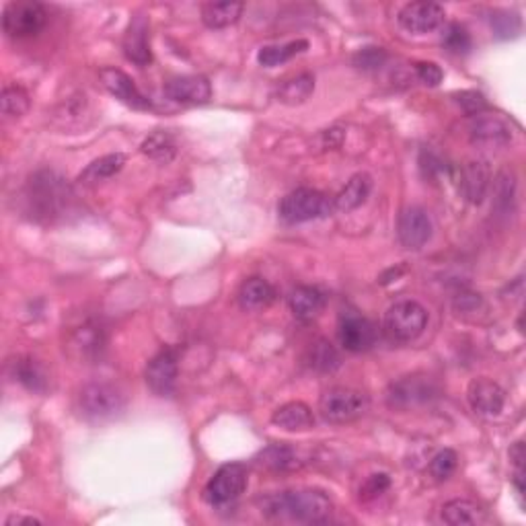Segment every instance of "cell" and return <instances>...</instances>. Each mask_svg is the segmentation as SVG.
<instances>
[{"instance_id": "6da1fadb", "label": "cell", "mask_w": 526, "mask_h": 526, "mask_svg": "<svg viewBox=\"0 0 526 526\" xmlns=\"http://www.w3.org/2000/svg\"><path fill=\"white\" fill-rule=\"evenodd\" d=\"M262 512L272 521H288L302 524H323L333 514V504L323 492L291 490L265 495L259 500Z\"/></svg>"}, {"instance_id": "7a4b0ae2", "label": "cell", "mask_w": 526, "mask_h": 526, "mask_svg": "<svg viewBox=\"0 0 526 526\" xmlns=\"http://www.w3.org/2000/svg\"><path fill=\"white\" fill-rule=\"evenodd\" d=\"M72 187L62 175L50 169L37 171L25 187V204L32 218L40 223H56L72 208Z\"/></svg>"}, {"instance_id": "3957f363", "label": "cell", "mask_w": 526, "mask_h": 526, "mask_svg": "<svg viewBox=\"0 0 526 526\" xmlns=\"http://www.w3.org/2000/svg\"><path fill=\"white\" fill-rule=\"evenodd\" d=\"M333 212V202L323 192L311 187H299L282 197L278 215L286 225H302L311 220L327 218Z\"/></svg>"}, {"instance_id": "277c9868", "label": "cell", "mask_w": 526, "mask_h": 526, "mask_svg": "<svg viewBox=\"0 0 526 526\" xmlns=\"http://www.w3.org/2000/svg\"><path fill=\"white\" fill-rule=\"evenodd\" d=\"M126 406L124 393L110 383H89L79 391L76 407L89 422H103L116 417Z\"/></svg>"}, {"instance_id": "5b68a950", "label": "cell", "mask_w": 526, "mask_h": 526, "mask_svg": "<svg viewBox=\"0 0 526 526\" xmlns=\"http://www.w3.org/2000/svg\"><path fill=\"white\" fill-rule=\"evenodd\" d=\"M428 325V311L416 301H399L385 312V333L397 344L417 340Z\"/></svg>"}, {"instance_id": "8992f818", "label": "cell", "mask_w": 526, "mask_h": 526, "mask_svg": "<svg viewBox=\"0 0 526 526\" xmlns=\"http://www.w3.org/2000/svg\"><path fill=\"white\" fill-rule=\"evenodd\" d=\"M366 409H368V397L348 387H333L319 399V411L330 424H349L362 417Z\"/></svg>"}, {"instance_id": "52a82bcc", "label": "cell", "mask_w": 526, "mask_h": 526, "mask_svg": "<svg viewBox=\"0 0 526 526\" xmlns=\"http://www.w3.org/2000/svg\"><path fill=\"white\" fill-rule=\"evenodd\" d=\"M247 487V469L241 463H231L220 467L208 483L204 487V500L210 506L220 508L233 504L241 498V493Z\"/></svg>"}, {"instance_id": "ba28073f", "label": "cell", "mask_w": 526, "mask_h": 526, "mask_svg": "<svg viewBox=\"0 0 526 526\" xmlns=\"http://www.w3.org/2000/svg\"><path fill=\"white\" fill-rule=\"evenodd\" d=\"M105 344H108V338H105L103 325L93 321V319H87V321L76 325L68 335L64 349L76 362L95 364L101 360Z\"/></svg>"}, {"instance_id": "9c48e42d", "label": "cell", "mask_w": 526, "mask_h": 526, "mask_svg": "<svg viewBox=\"0 0 526 526\" xmlns=\"http://www.w3.org/2000/svg\"><path fill=\"white\" fill-rule=\"evenodd\" d=\"M48 21L43 5L33 3V0H19V3H9L3 13V29L9 37H33L42 32Z\"/></svg>"}, {"instance_id": "30bf717a", "label": "cell", "mask_w": 526, "mask_h": 526, "mask_svg": "<svg viewBox=\"0 0 526 526\" xmlns=\"http://www.w3.org/2000/svg\"><path fill=\"white\" fill-rule=\"evenodd\" d=\"M438 393V385L434 383V378L424 375H411L399 378L397 383L388 387L387 403L393 409H414L436 399Z\"/></svg>"}, {"instance_id": "8fae6325", "label": "cell", "mask_w": 526, "mask_h": 526, "mask_svg": "<svg viewBox=\"0 0 526 526\" xmlns=\"http://www.w3.org/2000/svg\"><path fill=\"white\" fill-rule=\"evenodd\" d=\"M179 375V352L175 348H165L147 366V385L158 397H169L175 393Z\"/></svg>"}, {"instance_id": "7c38bea8", "label": "cell", "mask_w": 526, "mask_h": 526, "mask_svg": "<svg viewBox=\"0 0 526 526\" xmlns=\"http://www.w3.org/2000/svg\"><path fill=\"white\" fill-rule=\"evenodd\" d=\"M338 338L340 344L344 346L348 352H366L375 346L377 330L368 319L360 315L358 311H344L340 315L338 323Z\"/></svg>"}, {"instance_id": "4fadbf2b", "label": "cell", "mask_w": 526, "mask_h": 526, "mask_svg": "<svg viewBox=\"0 0 526 526\" xmlns=\"http://www.w3.org/2000/svg\"><path fill=\"white\" fill-rule=\"evenodd\" d=\"M99 79H101L103 87L108 89L113 97L120 99L121 103L128 105V108L139 111H148L152 108L150 99L144 97L140 93V89L136 87V82L129 79L124 71H120V68L113 66L101 68V71H99Z\"/></svg>"}, {"instance_id": "5bb4252c", "label": "cell", "mask_w": 526, "mask_h": 526, "mask_svg": "<svg viewBox=\"0 0 526 526\" xmlns=\"http://www.w3.org/2000/svg\"><path fill=\"white\" fill-rule=\"evenodd\" d=\"M471 140L482 147H506L514 139V128L495 113H477L471 121Z\"/></svg>"}, {"instance_id": "9a60e30c", "label": "cell", "mask_w": 526, "mask_h": 526, "mask_svg": "<svg viewBox=\"0 0 526 526\" xmlns=\"http://www.w3.org/2000/svg\"><path fill=\"white\" fill-rule=\"evenodd\" d=\"M467 399L471 409L483 417L500 416L506 406V393L492 378H473L467 388Z\"/></svg>"}, {"instance_id": "2e32d148", "label": "cell", "mask_w": 526, "mask_h": 526, "mask_svg": "<svg viewBox=\"0 0 526 526\" xmlns=\"http://www.w3.org/2000/svg\"><path fill=\"white\" fill-rule=\"evenodd\" d=\"M445 9L436 3H409L399 11V25L409 33H432L445 23Z\"/></svg>"}, {"instance_id": "e0dca14e", "label": "cell", "mask_w": 526, "mask_h": 526, "mask_svg": "<svg viewBox=\"0 0 526 526\" xmlns=\"http://www.w3.org/2000/svg\"><path fill=\"white\" fill-rule=\"evenodd\" d=\"M397 236L406 249H422L432 239V220L428 212L417 206L403 210L397 223Z\"/></svg>"}, {"instance_id": "ac0fdd59", "label": "cell", "mask_w": 526, "mask_h": 526, "mask_svg": "<svg viewBox=\"0 0 526 526\" xmlns=\"http://www.w3.org/2000/svg\"><path fill=\"white\" fill-rule=\"evenodd\" d=\"M165 95L181 105H202L210 101L212 85L200 74L173 76L171 81L165 82Z\"/></svg>"}, {"instance_id": "d6986e66", "label": "cell", "mask_w": 526, "mask_h": 526, "mask_svg": "<svg viewBox=\"0 0 526 526\" xmlns=\"http://www.w3.org/2000/svg\"><path fill=\"white\" fill-rule=\"evenodd\" d=\"M459 189L464 200L482 204L492 187V169L485 161H467L459 171Z\"/></svg>"}, {"instance_id": "ffe728a7", "label": "cell", "mask_w": 526, "mask_h": 526, "mask_svg": "<svg viewBox=\"0 0 526 526\" xmlns=\"http://www.w3.org/2000/svg\"><path fill=\"white\" fill-rule=\"evenodd\" d=\"M11 377L23 385L27 391L43 395L50 391V372L45 366L32 356H19L9 364Z\"/></svg>"}, {"instance_id": "44dd1931", "label": "cell", "mask_w": 526, "mask_h": 526, "mask_svg": "<svg viewBox=\"0 0 526 526\" xmlns=\"http://www.w3.org/2000/svg\"><path fill=\"white\" fill-rule=\"evenodd\" d=\"M124 54L136 66H148L152 62V52L148 42V19L144 14H136L129 21L124 35Z\"/></svg>"}, {"instance_id": "7402d4cb", "label": "cell", "mask_w": 526, "mask_h": 526, "mask_svg": "<svg viewBox=\"0 0 526 526\" xmlns=\"http://www.w3.org/2000/svg\"><path fill=\"white\" fill-rule=\"evenodd\" d=\"M259 463L273 473H291L302 469L309 463V456L291 445H272L259 454Z\"/></svg>"}, {"instance_id": "603a6c76", "label": "cell", "mask_w": 526, "mask_h": 526, "mask_svg": "<svg viewBox=\"0 0 526 526\" xmlns=\"http://www.w3.org/2000/svg\"><path fill=\"white\" fill-rule=\"evenodd\" d=\"M273 426L288 432H304L315 426V416H312L311 407L302 401H291L278 407L272 416Z\"/></svg>"}, {"instance_id": "cb8c5ba5", "label": "cell", "mask_w": 526, "mask_h": 526, "mask_svg": "<svg viewBox=\"0 0 526 526\" xmlns=\"http://www.w3.org/2000/svg\"><path fill=\"white\" fill-rule=\"evenodd\" d=\"M325 309V294L312 286H296L291 292V311L299 321L309 323Z\"/></svg>"}, {"instance_id": "d4e9b609", "label": "cell", "mask_w": 526, "mask_h": 526, "mask_svg": "<svg viewBox=\"0 0 526 526\" xmlns=\"http://www.w3.org/2000/svg\"><path fill=\"white\" fill-rule=\"evenodd\" d=\"M236 296L243 311H263L276 301V288L263 278H249L243 282Z\"/></svg>"}, {"instance_id": "484cf974", "label": "cell", "mask_w": 526, "mask_h": 526, "mask_svg": "<svg viewBox=\"0 0 526 526\" xmlns=\"http://www.w3.org/2000/svg\"><path fill=\"white\" fill-rule=\"evenodd\" d=\"M372 192V177L368 173H356L352 179H349L341 192L335 196L333 208L340 212H352L356 208L368 200V196Z\"/></svg>"}, {"instance_id": "4316f807", "label": "cell", "mask_w": 526, "mask_h": 526, "mask_svg": "<svg viewBox=\"0 0 526 526\" xmlns=\"http://www.w3.org/2000/svg\"><path fill=\"white\" fill-rule=\"evenodd\" d=\"M312 91H315V76L301 72L280 82L276 89V99L284 105H301L312 95Z\"/></svg>"}, {"instance_id": "83f0119b", "label": "cell", "mask_w": 526, "mask_h": 526, "mask_svg": "<svg viewBox=\"0 0 526 526\" xmlns=\"http://www.w3.org/2000/svg\"><path fill=\"white\" fill-rule=\"evenodd\" d=\"M126 165V155L121 152H111V155H105L101 158H95L85 171L81 173L79 181L82 186H97V183H103L111 179L113 175H118Z\"/></svg>"}, {"instance_id": "f1b7e54d", "label": "cell", "mask_w": 526, "mask_h": 526, "mask_svg": "<svg viewBox=\"0 0 526 526\" xmlns=\"http://www.w3.org/2000/svg\"><path fill=\"white\" fill-rule=\"evenodd\" d=\"M442 521L451 526L479 524L485 521V512L471 500H451L442 506Z\"/></svg>"}, {"instance_id": "f546056e", "label": "cell", "mask_w": 526, "mask_h": 526, "mask_svg": "<svg viewBox=\"0 0 526 526\" xmlns=\"http://www.w3.org/2000/svg\"><path fill=\"white\" fill-rule=\"evenodd\" d=\"M140 152L157 163H171L175 155H177V140H175L171 132L157 129L140 144Z\"/></svg>"}, {"instance_id": "4dcf8cb0", "label": "cell", "mask_w": 526, "mask_h": 526, "mask_svg": "<svg viewBox=\"0 0 526 526\" xmlns=\"http://www.w3.org/2000/svg\"><path fill=\"white\" fill-rule=\"evenodd\" d=\"M245 6L241 3H206L202 6V21L210 29H225L241 19Z\"/></svg>"}, {"instance_id": "1f68e13d", "label": "cell", "mask_w": 526, "mask_h": 526, "mask_svg": "<svg viewBox=\"0 0 526 526\" xmlns=\"http://www.w3.org/2000/svg\"><path fill=\"white\" fill-rule=\"evenodd\" d=\"M304 362H307L309 368L317 372H333L341 366V356L331 346V341L317 340L309 346L307 354H304Z\"/></svg>"}, {"instance_id": "d6a6232c", "label": "cell", "mask_w": 526, "mask_h": 526, "mask_svg": "<svg viewBox=\"0 0 526 526\" xmlns=\"http://www.w3.org/2000/svg\"><path fill=\"white\" fill-rule=\"evenodd\" d=\"M307 50H309L307 40H296L280 45H265V48L257 52V62L265 68H273L288 62V60H292L294 56H299Z\"/></svg>"}, {"instance_id": "836d02e7", "label": "cell", "mask_w": 526, "mask_h": 526, "mask_svg": "<svg viewBox=\"0 0 526 526\" xmlns=\"http://www.w3.org/2000/svg\"><path fill=\"white\" fill-rule=\"evenodd\" d=\"M516 175L512 171H500L493 179V208L500 215H508L514 208Z\"/></svg>"}, {"instance_id": "e575fe53", "label": "cell", "mask_w": 526, "mask_h": 526, "mask_svg": "<svg viewBox=\"0 0 526 526\" xmlns=\"http://www.w3.org/2000/svg\"><path fill=\"white\" fill-rule=\"evenodd\" d=\"M0 103H3V113L6 118H21L25 116L32 101H29V93L25 89L9 85L3 89V99H0Z\"/></svg>"}, {"instance_id": "d590c367", "label": "cell", "mask_w": 526, "mask_h": 526, "mask_svg": "<svg viewBox=\"0 0 526 526\" xmlns=\"http://www.w3.org/2000/svg\"><path fill=\"white\" fill-rule=\"evenodd\" d=\"M442 45H445V50L451 52V54H467L471 50V35L467 32V27H463L461 23H451L445 29V33H442Z\"/></svg>"}, {"instance_id": "8d00e7d4", "label": "cell", "mask_w": 526, "mask_h": 526, "mask_svg": "<svg viewBox=\"0 0 526 526\" xmlns=\"http://www.w3.org/2000/svg\"><path fill=\"white\" fill-rule=\"evenodd\" d=\"M456 464H459V456H456L453 448H445L430 461V475L436 482H446L456 471Z\"/></svg>"}, {"instance_id": "74e56055", "label": "cell", "mask_w": 526, "mask_h": 526, "mask_svg": "<svg viewBox=\"0 0 526 526\" xmlns=\"http://www.w3.org/2000/svg\"><path fill=\"white\" fill-rule=\"evenodd\" d=\"M387 50L385 48H377V45H368V48H362L358 50L354 58H352V64L356 68H360V71H378L380 66H385L387 62Z\"/></svg>"}, {"instance_id": "f35d334b", "label": "cell", "mask_w": 526, "mask_h": 526, "mask_svg": "<svg viewBox=\"0 0 526 526\" xmlns=\"http://www.w3.org/2000/svg\"><path fill=\"white\" fill-rule=\"evenodd\" d=\"M492 27L500 40H508L521 32V17L516 13H495L492 17Z\"/></svg>"}, {"instance_id": "ab89813d", "label": "cell", "mask_w": 526, "mask_h": 526, "mask_svg": "<svg viewBox=\"0 0 526 526\" xmlns=\"http://www.w3.org/2000/svg\"><path fill=\"white\" fill-rule=\"evenodd\" d=\"M388 487H391V477H388L387 473H372V475L360 485V500L362 502L377 500L378 495H383L388 490Z\"/></svg>"}, {"instance_id": "60d3db41", "label": "cell", "mask_w": 526, "mask_h": 526, "mask_svg": "<svg viewBox=\"0 0 526 526\" xmlns=\"http://www.w3.org/2000/svg\"><path fill=\"white\" fill-rule=\"evenodd\" d=\"M454 101L459 103V108L469 113V116H477V113H483L487 110V101L482 93L477 91H461V93H454Z\"/></svg>"}, {"instance_id": "b9f144b4", "label": "cell", "mask_w": 526, "mask_h": 526, "mask_svg": "<svg viewBox=\"0 0 526 526\" xmlns=\"http://www.w3.org/2000/svg\"><path fill=\"white\" fill-rule=\"evenodd\" d=\"M419 167H422L426 177H432V179L448 173L446 161H442L436 152H432V150H422V157H419Z\"/></svg>"}, {"instance_id": "7bdbcfd3", "label": "cell", "mask_w": 526, "mask_h": 526, "mask_svg": "<svg viewBox=\"0 0 526 526\" xmlns=\"http://www.w3.org/2000/svg\"><path fill=\"white\" fill-rule=\"evenodd\" d=\"M416 72H417V79L422 81L426 87H438L442 79H445L442 68L434 62H417Z\"/></svg>"}, {"instance_id": "ee69618b", "label": "cell", "mask_w": 526, "mask_h": 526, "mask_svg": "<svg viewBox=\"0 0 526 526\" xmlns=\"http://www.w3.org/2000/svg\"><path fill=\"white\" fill-rule=\"evenodd\" d=\"M483 307V299L475 292H463L454 299V311L461 312V315H467V312H477Z\"/></svg>"}, {"instance_id": "f6af8a7d", "label": "cell", "mask_w": 526, "mask_h": 526, "mask_svg": "<svg viewBox=\"0 0 526 526\" xmlns=\"http://www.w3.org/2000/svg\"><path fill=\"white\" fill-rule=\"evenodd\" d=\"M524 459H526L524 442L518 440V442H514L512 446H510V461H512L516 471H524Z\"/></svg>"}, {"instance_id": "bcb514c9", "label": "cell", "mask_w": 526, "mask_h": 526, "mask_svg": "<svg viewBox=\"0 0 526 526\" xmlns=\"http://www.w3.org/2000/svg\"><path fill=\"white\" fill-rule=\"evenodd\" d=\"M6 526H14V524H42V521H37L33 516H9L6 518Z\"/></svg>"}]
</instances>
